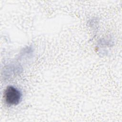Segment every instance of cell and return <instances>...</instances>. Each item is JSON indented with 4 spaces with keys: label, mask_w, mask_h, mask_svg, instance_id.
I'll return each instance as SVG.
<instances>
[{
    "label": "cell",
    "mask_w": 122,
    "mask_h": 122,
    "mask_svg": "<svg viewBox=\"0 0 122 122\" xmlns=\"http://www.w3.org/2000/svg\"><path fill=\"white\" fill-rule=\"evenodd\" d=\"M21 92L13 86H8L4 91L3 98L5 102L9 105H16L21 102Z\"/></svg>",
    "instance_id": "1"
}]
</instances>
